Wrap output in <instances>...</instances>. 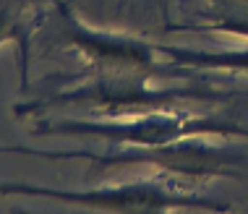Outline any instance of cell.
<instances>
[{"label":"cell","instance_id":"3957f363","mask_svg":"<svg viewBox=\"0 0 248 214\" xmlns=\"http://www.w3.org/2000/svg\"><path fill=\"white\" fill-rule=\"evenodd\" d=\"M178 55L180 63H196V65H227V68H248V52H227L225 58L209 55V52H183V50H172Z\"/></svg>","mask_w":248,"mask_h":214},{"label":"cell","instance_id":"6da1fadb","mask_svg":"<svg viewBox=\"0 0 248 214\" xmlns=\"http://www.w3.org/2000/svg\"><path fill=\"white\" fill-rule=\"evenodd\" d=\"M45 196L52 201L92 206V209L107 212H162V209H180V206H206L191 199L170 196L165 191H157L154 185H123V188H92V191H65V188H37V185L5 183L0 185V196Z\"/></svg>","mask_w":248,"mask_h":214},{"label":"cell","instance_id":"7a4b0ae2","mask_svg":"<svg viewBox=\"0 0 248 214\" xmlns=\"http://www.w3.org/2000/svg\"><path fill=\"white\" fill-rule=\"evenodd\" d=\"M199 131H217L214 125L186 123L178 118H157L146 115L136 120H105V123H58L50 128H39V133H68V136H89V138H107L115 144H133V146H157L170 144L180 136H193Z\"/></svg>","mask_w":248,"mask_h":214}]
</instances>
